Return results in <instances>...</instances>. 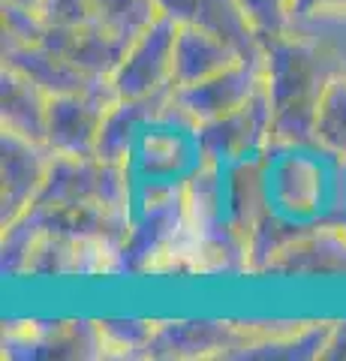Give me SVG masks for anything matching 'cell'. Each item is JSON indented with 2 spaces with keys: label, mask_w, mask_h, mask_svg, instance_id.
<instances>
[{
  "label": "cell",
  "mask_w": 346,
  "mask_h": 361,
  "mask_svg": "<svg viewBox=\"0 0 346 361\" xmlns=\"http://www.w3.org/2000/svg\"><path fill=\"white\" fill-rule=\"evenodd\" d=\"M265 94L271 103V139L310 145L316 142V118L338 61L307 37L289 30L262 42Z\"/></svg>",
  "instance_id": "1"
},
{
  "label": "cell",
  "mask_w": 346,
  "mask_h": 361,
  "mask_svg": "<svg viewBox=\"0 0 346 361\" xmlns=\"http://www.w3.org/2000/svg\"><path fill=\"white\" fill-rule=\"evenodd\" d=\"M265 211L295 235L346 211L343 163L316 142H271L265 151Z\"/></svg>",
  "instance_id": "2"
},
{
  "label": "cell",
  "mask_w": 346,
  "mask_h": 361,
  "mask_svg": "<svg viewBox=\"0 0 346 361\" xmlns=\"http://www.w3.org/2000/svg\"><path fill=\"white\" fill-rule=\"evenodd\" d=\"M0 253L6 277H118L121 271V250L115 244L51 229L33 232L18 223L4 229Z\"/></svg>",
  "instance_id": "3"
},
{
  "label": "cell",
  "mask_w": 346,
  "mask_h": 361,
  "mask_svg": "<svg viewBox=\"0 0 346 361\" xmlns=\"http://www.w3.org/2000/svg\"><path fill=\"white\" fill-rule=\"evenodd\" d=\"M118 103L111 78L82 94L51 97L46 121V145L61 157H97L99 130L109 109Z\"/></svg>",
  "instance_id": "4"
},
{
  "label": "cell",
  "mask_w": 346,
  "mask_h": 361,
  "mask_svg": "<svg viewBox=\"0 0 346 361\" xmlns=\"http://www.w3.org/2000/svg\"><path fill=\"white\" fill-rule=\"evenodd\" d=\"M175 33V21L160 16L148 30L127 45L118 70L111 73V87H115L118 99H144L172 90Z\"/></svg>",
  "instance_id": "5"
},
{
  "label": "cell",
  "mask_w": 346,
  "mask_h": 361,
  "mask_svg": "<svg viewBox=\"0 0 346 361\" xmlns=\"http://www.w3.org/2000/svg\"><path fill=\"white\" fill-rule=\"evenodd\" d=\"M256 277L280 280H346V226L316 223L277 250Z\"/></svg>",
  "instance_id": "6"
},
{
  "label": "cell",
  "mask_w": 346,
  "mask_h": 361,
  "mask_svg": "<svg viewBox=\"0 0 346 361\" xmlns=\"http://www.w3.org/2000/svg\"><path fill=\"white\" fill-rule=\"evenodd\" d=\"M262 87H265V58L259 54V58H244L232 63L229 70L211 75L199 85L172 87V97L178 111L193 127H199V123L217 121L229 115V111L247 106Z\"/></svg>",
  "instance_id": "7"
},
{
  "label": "cell",
  "mask_w": 346,
  "mask_h": 361,
  "mask_svg": "<svg viewBox=\"0 0 346 361\" xmlns=\"http://www.w3.org/2000/svg\"><path fill=\"white\" fill-rule=\"evenodd\" d=\"M196 142L205 160L217 163H241L250 157H259L271 148V103L265 87L247 106H241L217 121L199 123Z\"/></svg>",
  "instance_id": "8"
},
{
  "label": "cell",
  "mask_w": 346,
  "mask_h": 361,
  "mask_svg": "<svg viewBox=\"0 0 346 361\" xmlns=\"http://www.w3.org/2000/svg\"><path fill=\"white\" fill-rule=\"evenodd\" d=\"M51 160L54 154L46 142L0 130V229L13 226L37 202Z\"/></svg>",
  "instance_id": "9"
},
{
  "label": "cell",
  "mask_w": 346,
  "mask_h": 361,
  "mask_svg": "<svg viewBox=\"0 0 346 361\" xmlns=\"http://www.w3.org/2000/svg\"><path fill=\"white\" fill-rule=\"evenodd\" d=\"M42 42L51 51H58L61 58H66L79 70L97 78H111V73L118 70V63L130 45L124 39H118L111 30H106L97 18L73 27H49Z\"/></svg>",
  "instance_id": "10"
},
{
  "label": "cell",
  "mask_w": 346,
  "mask_h": 361,
  "mask_svg": "<svg viewBox=\"0 0 346 361\" xmlns=\"http://www.w3.org/2000/svg\"><path fill=\"white\" fill-rule=\"evenodd\" d=\"M0 61L4 66H13L21 75H27L39 90H46L49 97H66V94H82L91 90L94 85L106 82V78L87 75L75 63L61 58L58 51H51L46 42H33V45H9L0 49Z\"/></svg>",
  "instance_id": "11"
},
{
  "label": "cell",
  "mask_w": 346,
  "mask_h": 361,
  "mask_svg": "<svg viewBox=\"0 0 346 361\" xmlns=\"http://www.w3.org/2000/svg\"><path fill=\"white\" fill-rule=\"evenodd\" d=\"M169 106H172V90L157 94V97H144V99H118V103L109 109L103 130H99L97 157L106 163L130 166L132 148H136L142 130L148 127L151 121L166 115Z\"/></svg>",
  "instance_id": "12"
},
{
  "label": "cell",
  "mask_w": 346,
  "mask_h": 361,
  "mask_svg": "<svg viewBox=\"0 0 346 361\" xmlns=\"http://www.w3.org/2000/svg\"><path fill=\"white\" fill-rule=\"evenodd\" d=\"M238 61H244V54L238 49H232L226 39H220L211 30L196 27V25H178L172 87L199 85L211 75L229 70Z\"/></svg>",
  "instance_id": "13"
},
{
  "label": "cell",
  "mask_w": 346,
  "mask_h": 361,
  "mask_svg": "<svg viewBox=\"0 0 346 361\" xmlns=\"http://www.w3.org/2000/svg\"><path fill=\"white\" fill-rule=\"evenodd\" d=\"M51 97L39 90L27 75L0 63V130L18 133L33 142H46Z\"/></svg>",
  "instance_id": "14"
},
{
  "label": "cell",
  "mask_w": 346,
  "mask_h": 361,
  "mask_svg": "<svg viewBox=\"0 0 346 361\" xmlns=\"http://www.w3.org/2000/svg\"><path fill=\"white\" fill-rule=\"evenodd\" d=\"M187 25L211 30L214 37L226 39L232 49H238L244 58H259L262 54V39L250 27L238 0H196V9Z\"/></svg>",
  "instance_id": "15"
},
{
  "label": "cell",
  "mask_w": 346,
  "mask_h": 361,
  "mask_svg": "<svg viewBox=\"0 0 346 361\" xmlns=\"http://www.w3.org/2000/svg\"><path fill=\"white\" fill-rule=\"evenodd\" d=\"M94 18L118 39L132 42L160 18L157 0H91Z\"/></svg>",
  "instance_id": "16"
},
{
  "label": "cell",
  "mask_w": 346,
  "mask_h": 361,
  "mask_svg": "<svg viewBox=\"0 0 346 361\" xmlns=\"http://www.w3.org/2000/svg\"><path fill=\"white\" fill-rule=\"evenodd\" d=\"M316 145L346 163V73H338L322 99L316 118Z\"/></svg>",
  "instance_id": "17"
},
{
  "label": "cell",
  "mask_w": 346,
  "mask_h": 361,
  "mask_svg": "<svg viewBox=\"0 0 346 361\" xmlns=\"http://www.w3.org/2000/svg\"><path fill=\"white\" fill-rule=\"evenodd\" d=\"M103 358H144L157 319H97Z\"/></svg>",
  "instance_id": "18"
},
{
  "label": "cell",
  "mask_w": 346,
  "mask_h": 361,
  "mask_svg": "<svg viewBox=\"0 0 346 361\" xmlns=\"http://www.w3.org/2000/svg\"><path fill=\"white\" fill-rule=\"evenodd\" d=\"M292 30L316 42L319 49H326L338 61L340 73H346V13H316L295 18Z\"/></svg>",
  "instance_id": "19"
},
{
  "label": "cell",
  "mask_w": 346,
  "mask_h": 361,
  "mask_svg": "<svg viewBox=\"0 0 346 361\" xmlns=\"http://www.w3.org/2000/svg\"><path fill=\"white\" fill-rule=\"evenodd\" d=\"M0 33H4V49H9V45H33L46 39L49 25L39 16V9L0 0Z\"/></svg>",
  "instance_id": "20"
},
{
  "label": "cell",
  "mask_w": 346,
  "mask_h": 361,
  "mask_svg": "<svg viewBox=\"0 0 346 361\" xmlns=\"http://www.w3.org/2000/svg\"><path fill=\"white\" fill-rule=\"evenodd\" d=\"M238 4L262 42L292 30V0H238Z\"/></svg>",
  "instance_id": "21"
},
{
  "label": "cell",
  "mask_w": 346,
  "mask_h": 361,
  "mask_svg": "<svg viewBox=\"0 0 346 361\" xmlns=\"http://www.w3.org/2000/svg\"><path fill=\"white\" fill-rule=\"evenodd\" d=\"M39 16L49 27H73L94 21L91 0H39Z\"/></svg>",
  "instance_id": "22"
},
{
  "label": "cell",
  "mask_w": 346,
  "mask_h": 361,
  "mask_svg": "<svg viewBox=\"0 0 346 361\" xmlns=\"http://www.w3.org/2000/svg\"><path fill=\"white\" fill-rule=\"evenodd\" d=\"M316 13H346V0H292V16L295 18L316 16Z\"/></svg>",
  "instance_id": "23"
},
{
  "label": "cell",
  "mask_w": 346,
  "mask_h": 361,
  "mask_svg": "<svg viewBox=\"0 0 346 361\" xmlns=\"http://www.w3.org/2000/svg\"><path fill=\"white\" fill-rule=\"evenodd\" d=\"M322 361H346V319H334Z\"/></svg>",
  "instance_id": "24"
},
{
  "label": "cell",
  "mask_w": 346,
  "mask_h": 361,
  "mask_svg": "<svg viewBox=\"0 0 346 361\" xmlns=\"http://www.w3.org/2000/svg\"><path fill=\"white\" fill-rule=\"evenodd\" d=\"M157 9H160V16L172 18L175 25H187L196 9V0H157Z\"/></svg>",
  "instance_id": "25"
},
{
  "label": "cell",
  "mask_w": 346,
  "mask_h": 361,
  "mask_svg": "<svg viewBox=\"0 0 346 361\" xmlns=\"http://www.w3.org/2000/svg\"><path fill=\"white\" fill-rule=\"evenodd\" d=\"M4 4H18V6H30V9H39V0H4Z\"/></svg>",
  "instance_id": "26"
},
{
  "label": "cell",
  "mask_w": 346,
  "mask_h": 361,
  "mask_svg": "<svg viewBox=\"0 0 346 361\" xmlns=\"http://www.w3.org/2000/svg\"><path fill=\"white\" fill-rule=\"evenodd\" d=\"M340 223H343V226H346V211H343V217H340Z\"/></svg>",
  "instance_id": "27"
},
{
  "label": "cell",
  "mask_w": 346,
  "mask_h": 361,
  "mask_svg": "<svg viewBox=\"0 0 346 361\" xmlns=\"http://www.w3.org/2000/svg\"><path fill=\"white\" fill-rule=\"evenodd\" d=\"M343 178H346V163H343Z\"/></svg>",
  "instance_id": "28"
}]
</instances>
